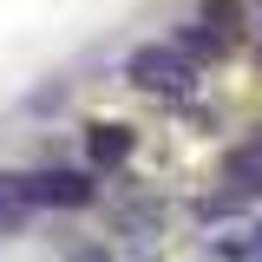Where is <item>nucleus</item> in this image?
Wrapping results in <instances>:
<instances>
[{
    "instance_id": "7ed1b4c3",
    "label": "nucleus",
    "mask_w": 262,
    "mask_h": 262,
    "mask_svg": "<svg viewBox=\"0 0 262 262\" xmlns=\"http://www.w3.org/2000/svg\"><path fill=\"white\" fill-rule=\"evenodd\" d=\"M131 131L125 125H92V164H125Z\"/></svg>"
},
{
    "instance_id": "20e7f679",
    "label": "nucleus",
    "mask_w": 262,
    "mask_h": 262,
    "mask_svg": "<svg viewBox=\"0 0 262 262\" xmlns=\"http://www.w3.org/2000/svg\"><path fill=\"white\" fill-rule=\"evenodd\" d=\"M256 151H262V138H256Z\"/></svg>"
},
{
    "instance_id": "f257e3e1",
    "label": "nucleus",
    "mask_w": 262,
    "mask_h": 262,
    "mask_svg": "<svg viewBox=\"0 0 262 262\" xmlns=\"http://www.w3.org/2000/svg\"><path fill=\"white\" fill-rule=\"evenodd\" d=\"M131 79L158 85V92H177V85H190V66H184L177 46H144V53H131Z\"/></svg>"
},
{
    "instance_id": "f03ea898",
    "label": "nucleus",
    "mask_w": 262,
    "mask_h": 262,
    "mask_svg": "<svg viewBox=\"0 0 262 262\" xmlns=\"http://www.w3.org/2000/svg\"><path fill=\"white\" fill-rule=\"evenodd\" d=\"M27 203H59V210H72V203H92V184L79 170H46V177H27Z\"/></svg>"
}]
</instances>
